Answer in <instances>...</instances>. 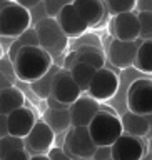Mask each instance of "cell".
<instances>
[{
    "mask_svg": "<svg viewBox=\"0 0 152 160\" xmlns=\"http://www.w3.org/2000/svg\"><path fill=\"white\" fill-rule=\"evenodd\" d=\"M45 100H47L49 108H55V110H67V108H69V105H65V103H62V102H59V100H55L52 95H49Z\"/></svg>",
    "mask_w": 152,
    "mask_h": 160,
    "instance_id": "obj_36",
    "label": "cell"
},
{
    "mask_svg": "<svg viewBox=\"0 0 152 160\" xmlns=\"http://www.w3.org/2000/svg\"><path fill=\"white\" fill-rule=\"evenodd\" d=\"M132 67H135L140 73H145V75L152 73V40H144L139 45Z\"/></svg>",
    "mask_w": 152,
    "mask_h": 160,
    "instance_id": "obj_21",
    "label": "cell"
},
{
    "mask_svg": "<svg viewBox=\"0 0 152 160\" xmlns=\"http://www.w3.org/2000/svg\"><path fill=\"white\" fill-rule=\"evenodd\" d=\"M29 45H34V47H39V38H37V32H35L34 27H29L25 32H22L18 37H15L10 43V47L7 50V57L10 58V62H13L15 55L22 47H29Z\"/></svg>",
    "mask_w": 152,
    "mask_h": 160,
    "instance_id": "obj_23",
    "label": "cell"
},
{
    "mask_svg": "<svg viewBox=\"0 0 152 160\" xmlns=\"http://www.w3.org/2000/svg\"><path fill=\"white\" fill-rule=\"evenodd\" d=\"M55 143V133L44 120H37L30 132L24 137V148L30 155L47 153Z\"/></svg>",
    "mask_w": 152,
    "mask_h": 160,
    "instance_id": "obj_9",
    "label": "cell"
},
{
    "mask_svg": "<svg viewBox=\"0 0 152 160\" xmlns=\"http://www.w3.org/2000/svg\"><path fill=\"white\" fill-rule=\"evenodd\" d=\"M37 122L35 113L30 110L29 107H20L13 112H10L7 115V127H8V133L15 135V137L24 138L25 135L30 132V128L34 127V123Z\"/></svg>",
    "mask_w": 152,
    "mask_h": 160,
    "instance_id": "obj_15",
    "label": "cell"
},
{
    "mask_svg": "<svg viewBox=\"0 0 152 160\" xmlns=\"http://www.w3.org/2000/svg\"><path fill=\"white\" fill-rule=\"evenodd\" d=\"M3 55H5V52H3V48H2V43H0V58H2Z\"/></svg>",
    "mask_w": 152,
    "mask_h": 160,
    "instance_id": "obj_42",
    "label": "cell"
},
{
    "mask_svg": "<svg viewBox=\"0 0 152 160\" xmlns=\"http://www.w3.org/2000/svg\"><path fill=\"white\" fill-rule=\"evenodd\" d=\"M129 112L139 115L152 113V82L150 78H137L130 83L127 90Z\"/></svg>",
    "mask_w": 152,
    "mask_h": 160,
    "instance_id": "obj_8",
    "label": "cell"
},
{
    "mask_svg": "<svg viewBox=\"0 0 152 160\" xmlns=\"http://www.w3.org/2000/svg\"><path fill=\"white\" fill-rule=\"evenodd\" d=\"M60 70L59 65H55L52 63L50 65V68L45 72L40 78H37L35 82L30 83V88H32V92L37 95L39 98H42L45 100L50 95V88H52V82H54V77H55V73H57Z\"/></svg>",
    "mask_w": 152,
    "mask_h": 160,
    "instance_id": "obj_22",
    "label": "cell"
},
{
    "mask_svg": "<svg viewBox=\"0 0 152 160\" xmlns=\"http://www.w3.org/2000/svg\"><path fill=\"white\" fill-rule=\"evenodd\" d=\"M64 152L74 160H90L97 148L87 127H70L64 135Z\"/></svg>",
    "mask_w": 152,
    "mask_h": 160,
    "instance_id": "obj_4",
    "label": "cell"
},
{
    "mask_svg": "<svg viewBox=\"0 0 152 160\" xmlns=\"http://www.w3.org/2000/svg\"><path fill=\"white\" fill-rule=\"evenodd\" d=\"M75 53H77V62L80 63H87L94 68H102L105 67V53L104 48L92 47V45H80L75 47Z\"/></svg>",
    "mask_w": 152,
    "mask_h": 160,
    "instance_id": "obj_19",
    "label": "cell"
},
{
    "mask_svg": "<svg viewBox=\"0 0 152 160\" xmlns=\"http://www.w3.org/2000/svg\"><path fill=\"white\" fill-rule=\"evenodd\" d=\"M47 155H49L50 160H74V158H70L69 155L64 152L62 147H52L47 152Z\"/></svg>",
    "mask_w": 152,
    "mask_h": 160,
    "instance_id": "obj_32",
    "label": "cell"
},
{
    "mask_svg": "<svg viewBox=\"0 0 152 160\" xmlns=\"http://www.w3.org/2000/svg\"><path fill=\"white\" fill-rule=\"evenodd\" d=\"M120 123H122V132L134 137H144L150 133V115H139L127 110L120 117Z\"/></svg>",
    "mask_w": 152,
    "mask_h": 160,
    "instance_id": "obj_17",
    "label": "cell"
},
{
    "mask_svg": "<svg viewBox=\"0 0 152 160\" xmlns=\"http://www.w3.org/2000/svg\"><path fill=\"white\" fill-rule=\"evenodd\" d=\"M75 62H77V53H75V50H72L70 53H67L64 57V62H62V68L64 70H70L75 65Z\"/></svg>",
    "mask_w": 152,
    "mask_h": 160,
    "instance_id": "obj_34",
    "label": "cell"
},
{
    "mask_svg": "<svg viewBox=\"0 0 152 160\" xmlns=\"http://www.w3.org/2000/svg\"><path fill=\"white\" fill-rule=\"evenodd\" d=\"M100 2H104V0H100Z\"/></svg>",
    "mask_w": 152,
    "mask_h": 160,
    "instance_id": "obj_44",
    "label": "cell"
},
{
    "mask_svg": "<svg viewBox=\"0 0 152 160\" xmlns=\"http://www.w3.org/2000/svg\"><path fill=\"white\" fill-rule=\"evenodd\" d=\"M95 70L97 68L90 67V65H87V63H80V62H75V65L69 70L70 75H72V78H74V82L77 83V87L80 88L82 93L87 92L89 83H90V80H92V77H94Z\"/></svg>",
    "mask_w": 152,
    "mask_h": 160,
    "instance_id": "obj_24",
    "label": "cell"
},
{
    "mask_svg": "<svg viewBox=\"0 0 152 160\" xmlns=\"http://www.w3.org/2000/svg\"><path fill=\"white\" fill-rule=\"evenodd\" d=\"M12 2L20 5V7H24V8H27V10H30V8H34L35 5H39L42 0H12Z\"/></svg>",
    "mask_w": 152,
    "mask_h": 160,
    "instance_id": "obj_37",
    "label": "cell"
},
{
    "mask_svg": "<svg viewBox=\"0 0 152 160\" xmlns=\"http://www.w3.org/2000/svg\"><path fill=\"white\" fill-rule=\"evenodd\" d=\"M29 27H32V22L27 8L10 2L7 7L0 10V37L15 38Z\"/></svg>",
    "mask_w": 152,
    "mask_h": 160,
    "instance_id": "obj_5",
    "label": "cell"
},
{
    "mask_svg": "<svg viewBox=\"0 0 152 160\" xmlns=\"http://www.w3.org/2000/svg\"><path fill=\"white\" fill-rule=\"evenodd\" d=\"M0 160H30V153L25 148H18V150H12V152L5 153Z\"/></svg>",
    "mask_w": 152,
    "mask_h": 160,
    "instance_id": "obj_31",
    "label": "cell"
},
{
    "mask_svg": "<svg viewBox=\"0 0 152 160\" xmlns=\"http://www.w3.org/2000/svg\"><path fill=\"white\" fill-rule=\"evenodd\" d=\"M59 27L62 28V32L67 35L69 38H77L80 35L87 32V23L82 18V15L77 12V8L72 3L65 5L64 8H60V12L55 15Z\"/></svg>",
    "mask_w": 152,
    "mask_h": 160,
    "instance_id": "obj_12",
    "label": "cell"
},
{
    "mask_svg": "<svg viewBox=\"0 0 152 160\" xmlns=\"http://www.w3.org/2000/svg\"><path fill=\"white\" fill-rule=\"evenodd\" d=\"M0 73L5 75L10 82H15L17 80V77H15V72H13V63L10 62V58L7 57V55H3L2 58H0Z\"/></svg>",
    "mask_w": 152,
    "mask_h": 160,
    "instance_id": "obj_29",
    "label": "cell"
},
{
    "mask_svg": "<svg viewBox=\"0 0 152 160\" xmlns=\"http://www.w3.org/2000/svg\"><path fill=\"white\" fill-rule=\"evenodd\" d=\"M25 105V97L22 93V90L17 88L15 85L3 88L0 92V113L8 115L10 112L17 110Z\"/></svg>",
    "mask_w": 152,
    "mask_h": 160,
    "instance_id": "obj_18",
    "label": "cell"
},
{
    "mask_svg": "<svg viewBox=\"0 0 152 160\" xmlns=\"http://www.w3.org/2000/svg\"><path fill=\"white\" fill-rule=\"evenodd\" d=\"M139 38L152 40V12H137Z\"/></svg>",
    "mask_w": 152,
    "mask_h": 160,
    "instance_id": "obj_25",
    "label": "cell"
},
{
    "mask_svg": "<svg viewBox=\"0 0 152 160\" xmlns=\"http://www.w3.org/2000/svg\"><path fill=\"white\" fill-rule=\"evenodd\" d=\"M50 95H52L55 100H59V102H62L65 105H70L82 95V92H80V88L77 87V83L74 82V78H72V75H70L69 70L60 68L54 77Z\"/></svg>",
    "mask_w": 152,
    "mask_h": 160,
    "instance_id": "obj_11",
    "label": "cell"
},
{
    "mask_svg": "<svg viewBox=\"0 0 152 160\" xmlns=\"http://www.w3.org/2000/svg\"><path fill=\"white\" fill-rule=\"evenodd\" d=\"M87 130L97 147H110L124 133L120 117L104 107H100V110L94 115V118L87 125Z\"/></svg>",
    "mask_w": 152,
    "mask_h": 160,
    "instance_id": "obj_2",
    "label": "cell"
},
{
    "mask_svg": "<svg viewBox=\"0 0 152 160\" xmlns=\"http://www.w3.org/2000/svg\"><path fill=\"white\" fill-rule=\"evenodd\" d=\"M10 85H13L12 82H10V80L5 77V75H2L0 73V92H2L3 88H7V87H10Z\"/></svg>",
    "mask_w": 152,
    "mask_h": 160,
    "instance_id": "obj_39",
    "label": "cell"
},
{
    "mask_svg": "<svg viewBox=\"0 0 152 160\" xmlns=\"http://www.w3.org/2000/svg\"><path fill=\"white\" fill-rule=\"evenodd\" d=\"M10 2H12V0H0V10H2L3 7H7Z\"/></svg>",
    "mask_w": 152,
    "mask_h": 160,
    "instance_id": "obj_41",
    "label": "cell"
},
{
    "mask_svg": "<svg viewBox=\"0 0 152 160\" xmlns=\"http://www.w3.org/2000/svg\"><path fill=\"white\" fill-rule=\"evenodd\" d=\"M8 135V127H7V115L0 113V138Z\"/></svg>",
    "mask_w": 152,
    "mask_h": 160,
    "instance_id": "obj_38",
    "label": "cell"
},
{
    "mask_svg": "<svg viewBox=\"0 0 152 160\" xmlns=\"http://www.w3.org/2000/svg\"><path fill=\"white\" fill-rule=\"evenodd\" d=\"M142 160H150V153H147V155H145V157H144Z\"/></svg>",
    "mask_w": 152,
    "mask_h": 160,
    "instance_id": "obj_43",
    "label": "cell"
},
{
    "mask_svg": "<svg viewBox=\"0 0 152 160\" xmlns=\"http://www.w3.org/2000/svg\"><path fill=\"white\" fill-rule=\"evenodd\" d=\"M13 72L17 80L32 83L47 72L52 65V57L40 47H22L13 58Z\"/></svg>",
    "mask_w": 152,
    "mask_h": 160,
    "instance_id": "obj_1",
    "label": "cell"
},
{
    "mask_svg": "<svg viewBox=\"0 0 152 160\" xmlns=\"http://www.w3.org/2000/svg\"><path fill=\"white\" fill-rule=\"evenodd\" d=\"M144 40H140V38L130 40V42H124V40L114 38L109 45V52H107L109 62L112 63L114 67L120 68V70L130 68L132 63H134L135 52H137L139 45Z\"/></svg>",
    "mask_w": 152,
    "mask_h": 160,
    "instance_id": "obj_10",
    "label": "cell"
},
{
    "mask_svg": "<svg viewBox=\"0 0 152 160\" xmlns=\"http://www.w3.org/2000/svg\"><path fill=\"white\" fill-rule=\"evenodd\" d=\"M35 32H37L39 38V47L44 48L50 57L52 62L59 57H64V50L69 45V37L62 32V28L59 27L57 20L45 17L42 20H39L34 25Z\"/></svg>",
    "mask_w": 152,
    "mask_h": 160,
    "instance_id": "obj_3",
    "label": "cell"
},
{
    "mask_svg": "<svg viewBox=\"0 0 152 160\" xmlns=\"http://www.w3.org/2000/svg\"><path fill=\"white\" fill-rule=\"evenodd\" d=\"M44 122L52 128V132L57 135V133H62L65 135V132L72 127L70 125V113H69V108L67 110H55V108H47L44 113Z\"/></svg>",
    "mask_w": 152,
    "mask_h": 160,
    "instance_id": "obj_20",
    "label": "cell"
},
{
    "mask_svg": "<svg viewBox=\"0 0 152 160\" xmlns=\"http://www.w3.org/2000/svg\"><path fill=\"white\" fill-rule=\"evenodd\" d=\"M112 32L117 40L130 42V40L139 38V22H137V12H125L114 15L112 20Z\"/></svg>",
    "mask_w": 152,
    "mask_h": 160,
    "instance_id": "obj_14",
    "label": "cell"
},
{
    "mask_svg": "<svg viewBox=\"0 0 152 160\" xmlns=\"http://www.w3.org/2000/svg\"><path fill=\"white\" fill-rule=\"evenodd\" d=\"M18 148H24V138L15 137V135H10V133L0 138V158L5 153L12 152V150H18Z\"/></svg>",
    "mask_w": 152,
    "mask_h": 160,
    "instance_id": "obj_27",
    "label": "cell"
},
{
    "mask_svg": "<svg viewBox=\"0 0 152 160\" xmlns=\"http://www.w3.org/2000/svg\"><path fill=\"white\" fill-rule=\"evenodd\" d=\"M30 160H50L47 153H39V155H30Z\"/></svg>",
    "mask_w": 152,
    "mask_h": 160,
    "instance_id": "obj_40",
    "label": "cell"
},
{
    "mask_svg": "<svg viewBox=\"0 0 152 160\" xmlns=\"http://www.w3.org/2000/svg\"><path fill=\"white\" fill-rule=\"evenodd\" d=\"M149 153V147L142 137H134L122 133L110 145V158L112 160H142Z\"/></svg>",
    "mask_w": 152,
    "mask_h": 160,
    "instance_id": "obj_7",
    "label": "cell"
},
{
    "mask_svg": "<svg viewBox=\"0 0 152 160\" xmlns=\"http://www.w3.org/2000/svg\"><path fill=\"white\" fill-rule=\"evenodd\" d=\"M80 45H92V47H99L102 48V42L99 40L97 35H92V33H84L77 37V42H75V47H80ZM74 47V48H75Z\"/></svg>",
    "mask_w": 152,
    "mask_h": 160,
    "instance_id": "obj_30",
    "label": "cell"
},
{
    "mask_svg": "<svg viewBox=\"0 0 152 160\" xmlns=\"http://www.w3.org/2000/svg\"><path fill=\"white\" fill-rule=\"evenodd\" d=\"M90 160H110V147H97Z\"/></svg>",
    "mask_w": 152,
    "mask_h": 160,
    "instance_id": "obj_33",
    "label": "cell"
},
{
    "mask_svg": "<svg viewBox=\"0 0 152 160\" xmlns=\"http://www.w3.org/2000/svg\"><path fill=\"white\" fill-rule=\"evenodd\" d=\"M72 5L82 15V18L85 20L87 27H97L104 20L105 5L100 0H74Z\"/></svg>",
    "mask_w": 152,
    "mask_h": 160,
    "instance_id": "obj_16",
    "label": "cell"
},
{
    "mask_svg": "<svg viewBox=\"0 0 152 160\" xmlns=\"http://www.w3.org/2000/svg\"><path fill=\"white\" fill-rule=\"evenodd\" d=\"M104 5L112 15L135 10V0H104Z\"/></svg>",
    "mask_w": 152,
    "mask_h": 160,
    "instance_id": "obj_26",
    "label": "cell"
},
{
    "mask_svg": "<svg viewBox=\"0 0 152 160\" xmlns=\"http://www.w3.org/2000/svg\"><path fill=\"white\" fill-rule=\"evenodd\" d=\"M119 85H120V78L117 72L109 67H102L95 70L85 93L90 98L97 100V102H104V100H110L117 93Z\"/></svg>",
    "mask_w": 152,
    "mask_h": 160,
    "instance_id": "obj_6",
    "label": "cell"
},
{
    "mask_svg": "<svg viewBox=\"0 0 152 160\" xmlns=\"http://www.w3.org/2000/svg\"><path fill=\"white\" fill-rule=\"evenodd\" d=\"M99 110L100 105L97 100L90 98L89 95H80L74 103L69 105L70 125L72 127H87Z\"/></svg>",
    "mask_w": 152,
    "mask_h": 160,
    "instance_id": "obj_13",
    "label": "cell"
},
{
    "mask_svg": "<svg viewBox=\"0 0 152 160\" xmlns=\"http://www.w3.org/2000/svg\"><path fill=\"white\" fill-rule=\"evenodd\" d=\"M72 2H74V0H44L47 17L55 18V15L60 12V8H64L65 5H69V3H72Z\"/></svg>",
    "mask_w": 152,
    "mask_h": 160,
    "instance_id": "obj_28",
    "label": "cell"
},
{
    "mask_svg": "<svg viewBox=\"0 0 152 160\" xmlns=\"http://www.w3.org/2000/svg\"><path fill=\"white\" fill-rule=\"evenodd\" d=\"M135 12H152V0H135Z\"/></svg>",
    "mask_w": 152,
    "mask_h": 160,
    "instance_id": "obj_35",
    "label": "cell"
}]
</instances>
